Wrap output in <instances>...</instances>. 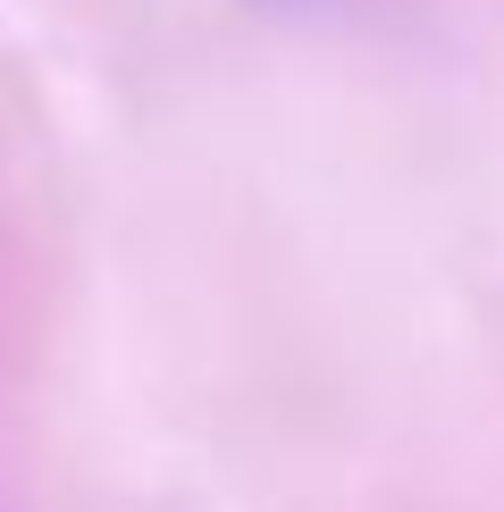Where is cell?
Instances as JSON below:
<instances>
[{"label": "cell", "instance_id": "1", "mask_svg": "<svg viewBox=\"0 0 504 512\" xmlns=\"http://www.w3.org/2000/svg\"><path fill=\"white\" fill-rule=\"evenodd\" d=\"M261 9H286V17H303V9H328V0H261Z\"/></svg>", "mask_w": 504, "mask_h": 512}]
</instances>
